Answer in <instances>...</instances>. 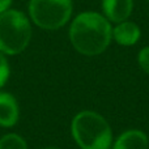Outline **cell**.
<instances>
[{"mask_svg":"<svg viewBox=\"0 0 149 149\" xmlns=\"http://www.w3.org/2000/svg\"><path fill=\"white\" fill-rule=\"evenodd\" d=\"M113 39V28L106 17L97 12L80 13L70 28V41L77 52L86 56L100 55Z\"/></svg>","mask_w":149,"mask_h":149,"instance_id":"6da1fadb","label":"cell"},{"mask_svg":"<svg viewBox=\"0 0 149 149\" xmlns=\"http://www.w3.org/2000/svg\"><path fill=\"white\" fill-rule=\"evenodd\" d=\"M72 137L81 149H110L113 131L101 114L84 110L73 116L71 123Z\"/></svg>","mask_w":149,"mask_h":149,"instance_id":"7a4b0ae2","label":"cell"},{"mask_svg":"<svg viewBox=\"0 0 149 149\" xmlns=\"http://www.w3.org/2000/svg\"><path fill=\"white\" fill-rule=\"evenodd\" d=\"M31 39V26L28 17L16 9L0 13V52L17 55L28 47Z\"/></svg>","mask_w":149,"mask_h":149,"instance_id":"3957f363","label":"cell"},{"mask_svg":"<svg viewBox=\"0 0 149 149\" xmlns=\"http://www.w3.org/2000/svg\"><path fill=\"white\" fill-rule=\"evenodd\" d=\"M29 15L37 26L56 30L68 22L72 15L71 0H30Z\"/></svg>","mask_w":149,"mask_h":149,"instance_id":"277c9868","label":"cell"},{"mask_svg":"<svg viewBox=\"0 0 149 149\" xmlns=\"http://www.w3.org/2000/svg\"><path fill=\"white\" fill-rule=\"evenodd\" d=\"M134 1L132 0H102L105 17L113 22L126 21L131 16Z\"/></svg>","mask_w":149,"mask_h":149,"instance_id":"5b68a950","label":"cell"},{"mask_svg":"<svg viewBox=\"0 0 149 149\" xmlns=\"http://www.w3.org/2000/svg\"><path fill=\"white\" fill-rule=\"evenodd\" d=\"M20 109L17 100L10 93L0 92V126L13 127L18 122Z\"/></svg>","mask_w":149,"mask_h":149,"instance_id":"8992f818","label":"cell"},{"mask_svg":"<svg viewBox=\"0 0 149 149\" xmlns=\"http://www.w3.org/2000/svg\"><path fill=\"white\" fill-rule=\"evenodd\" d=\"M149 139L140 130H127L115 139L113 149H148Z\"/></svg>","mask_w":149,"mask_h":149,"instance_id":"52a82bcc","label":"cell"},{"mask_svg":"<svg viewBox=\"0 0 149 149\" xmlns=\"http://www.w3.org/2000/svg\"><path fill=\"white\" fill-rule=\"evenodd\" d=\"M140 28L131 21H122L113 29V38L122 46H134L140 39Z\"/></svg>","mask_w":149,"mask_h":149,"instance_id":"ba28073f","label":"cell"},{"mask_svg":"<svg viewBox=\"0 0 149 149\" xmlns=\"http://www.w3.org/2000/svg\"><path fill=\"white\" fill-rule=\"evenodd\" d=\"M0 149H28V144L20 135L7 134L0 139Z\"/></svg>","mask_w":149,"mask_h":149,"instance_id":"9c48e42d","label":"cell"},{"mask_svg":"<svg viewBox=\"0 0 149 149\" xmlns=\"http://www.w3.org/2000/svg\"><path fill=\"white\" fill-rule=\"evenodd\" d=\"M9 64L7 62V58L4 56L3 52H0V88H3L5 85V82L8 81L9 77Z\"/></svg>","mask_w":149,"mask_h":149,"instance_id":"30bf717a","label":"cell"},{"mask_svg":"<svg viewBox=\"0 0 149 149\" xmlns=\"http://www.w3.org/2000/svg\"><path fill=\"white\" fill-rule=\"evenodd\" d=\"M137 63H139L140 68L149 74V46L140 50L139 55H137Z\"/></svg>","mask_w":149,"mask_h":149,"instance_id":"8fae6325","label":"cell"},{"mask_svg":"<svg viewBox=\"0 0 149 149\" xmlns=\"http://www.w3.org/2000/svg\"><path fill=\"white\" fill-rule=\"evenodd\" d=\"M10 4H12V0H0V13L5 12Z\"/></svg>","mask_w":149,"mask_h":149,"instance_id":"7c38bea8","label":"cell"},{"mask_svg":"<svg viewBox=\"0 0 149 149\" xmlns=\"http://www.w3.org/2000/svg\"><path fill=\"white\" fill-rule=\"evenodd\" d=\"M43 149H59V148H56V147H47V148H43Z\"/></svg>","mask_w":149,"mask_h":149,"instance_id":"4fadbf2b","label":"cell"},{"mask_svg":"<svg viewBox=\"0 0 149 149\" xmlns=\"http://www.w3.org/2000/svg\"><path fill=\"white\" fill-rule=\"evenodd\" d=\"M147 1H148V3H149V0H147Z\"/></svg>","mask_w":149,"mask_h":149,"instance_id":"5bb4252c","label":"cell"}]
</instances>
